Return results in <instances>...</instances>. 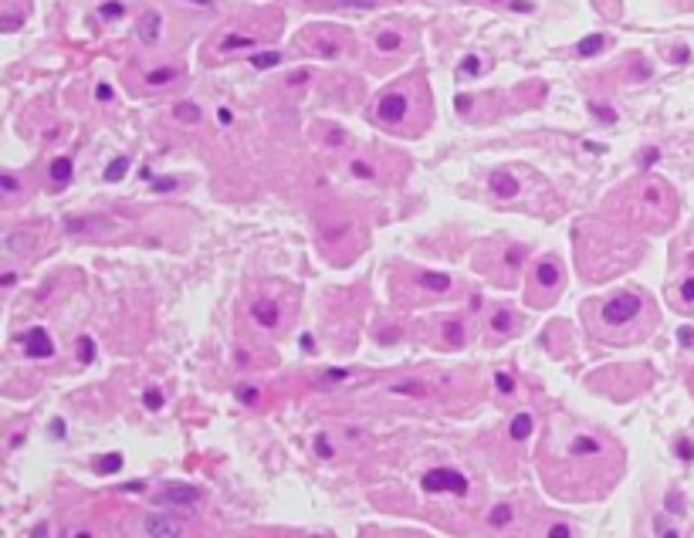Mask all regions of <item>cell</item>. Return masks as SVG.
<instances>
[{"label": "cell", "mask_w": 694, "mask_h": 538, "mask_svg": "<svg viewBox=\"0 0 694 538\" xmlns=\"http://www.w3.org/2000/svg\"><path fill=\"white\" fill-rule=\"evenodd\" d=\"M96 98H98V102H112V88H109V85H98Z\"/></svg>", "instance_id": "obj_41"}, {"label": "cell", "mask_w": 694, "mask_h": 538, "mask_svg": "<svg viewBox=\"0 0 694 538\" xmlns=\"http://www.w3.org/2000/svg\"><path fill=\"white\" fill-rule=\"evenodd\" d=\"M495 383H498L501 393H512V389H515L512 376H508V373H498V376H495Z\"/></svg>", "instance_id": "obj_38"}, {"label": "cell", "mask_w": 694, "mask_h": 538, "mask_svg": "<svg viewBox=\"0 0 694 538\" xmlns=\"http://www.w3.org/2000/svg\"><path fill=\"white\" fill-rule=\"evenodd\" d=\"M31 538H48V528H44V524H38V528H34V535H31Z\"/></svg>", "instance_id": "obj_49"}, {"label": "cell", "mask_w": 694, "mask_h": 538, "mask_svg": "<svg viewBox=\"0 0 694 538\" xmlns=\"http://www.w3.org/2000/svg\"><path fill=\"white\" fill-rule=\"evenodd\" d=\"M640 312H644V298L634 295V291H624V295H613L610 302H603V308H599V322L616 329V325H630Z\"/></svg>", "instance_id": "obj_2"}, {"label": "cell", "mask_w": 694, "mask_h": 538, "mask_svg": "<svg viewBox=\"0 0 694 538\" xmlns=\"http://www.w3.org/2000/svg\"><path fill=\"white\" fill-rule=\"evenodd\" d=\"M512 522H515V508H512V505H505V501H501V505H495V508H491V515H488V524H491V528H508Z\"/></svg>", "instance_id": "obj_15"}, {"label": "cell", "mask_w": 694, "mask_h": 538, "mask_svg": "<svg viewBox=\"0 0 694 538\" xmlns=\"http://www.w3.org/2000/svg\"><path fill=\"white\" fill-rule=\"evenodd\" d=\"M142 403H146L150 410H160V406H163V393H160V389H146V397H142Z\"/></svg>", "instance_id": "obj_34"}, {"label": "cell", "mask_w": 694, "mask_h": 538, "mask_svg": "<svg viewBox=\"0 0 694 538\" xmlns=\"http://www.w3.org/2000/svg\"><path fill=\"white\" fill-rule=\"evenodd\" d=\"M237 400H241V403H254V400H258V389H237Z\"/></svg>", "instance_id": "obj_40"}, {"label": "cell", "mask_w": 694, "mask_h": 538, "mask_svg": "<svg viewBox=\"0 0 694 538\" xmlns=\"http://www.w3.org/2000/svg\"><path fill=\"white\" fill-rule=\"evenodd\" d=\"M21 21H24V11L11 4V7H4V21H0V31H4V34H14V31L21 28Z\"/></svg>", "instance_id": "obj_18"}, {"label": "cell", "mask_w": 694, "mask_h": 538, "mask_svg": "<svg viewBox=\"0 0 694 538\" xmlns=\"http://www.w3.org/2000/svg\"><path fill=\"white\" fill-rule=\"evenodd\" d=\"M454 105H458V112H468V109H471V96H458V102H454Z\"/></svg>", "instance_id": "obj_43"}, {"label": "cell", "mask_w": 694, "mask_h": 538, "mask_svg": "<svg viewBox=\"0 0 694 538\" xmlns=\"http://www.w3.org/2000/svg\"><path fill=\"white\" fill-rule=\"evenodd\" d=\"M680 302H684V308H694V278L680 281Z\"/></svg>", "instance_id": "obj_30"}, {"label": "cell", "mask_w": 694, "mask_h": 538, "mask_svg": "<svg viewBox=\"0 0 694 538\" xmlns=\"http://www.w3.org/2000/svg\"><path fill=\"white\" fill-rule=\"evenodd\" d=\"M177 78H180V68H177V65H156V68H150L142 75V85H146V88H167V85H173Z\"/></svg>", "instance_id": "obj_9"}, {"label": "cell", "mask_w": 694, "mask_h": 538, "mask_svg": "<svg viewBox=\"0 0 694 538\" xmlns=\"http://www.w3.org/2000/svg\"><path fill=\"white\" fill-rule=\"evenodd\" d=\"M125 169H129V160H125V156H119V160H112V163H109V169H105V179H109V183H119V179L125 177Z\"/></svg>", "instance_id": "obj_24"}, {"label": "cell", "mask_w": 694, "mask_h": 538, "mask_svg": "<svg viewBox=\"0 0 694 538\" xmlns=\"http://www.w3.org/2000/svg\"><path fill=\"white\" fill-rule=\"evenodd\" d=\"M680 342L691 345V342H694V329H680Z\"/></svg>", "instance_id": "obj_45"}, {"label": "cell", "mask_w": 694, "mask_h": 538, "mask_svg": "<svg viewBox=\"0 0 694 538\" xmlns=\"http://www.w3.org/2000/svg\"><path fill=\"white\" fill-rule=\"evenodd\" d=\"M139 38L146 44H156V38H160V14H156V11H146V14H142V21H139Z\"/></svg>", "instance_id": "obj_12"}, {"label": "cell", "mask_w": 694, "mask_h": 538, "mask_svg": "<svg viewBox=\"0 0 694 538\" xmlns=\"http://www.w3.org/2000/svg\"><path fill=\"white\" fill-rule=\"evenodd\" d=\"M278 61H281V55H278V51H264V55L251 58V65H254V68H275Z\"/></svg>", "instance_id": "obj_25"}, {"label": "cell", "mask_w": 694, "mask_h": 538, "mask_svg": "<svg viewBox=\"0 0 694 538\" xmlns=\"http://www.w3.org/2000/svg\"><path fill=\"white\" fill-rule=\"evenodd\" d=\"M31 248H34V234H28V231H14V234L7 237V251L11 254H28Z\"/></svg>", "instance_id": "obj_17"}, {"label": "cell", "mask_w": 694, "mask_h": 538, "mask_svg": "<svg viewBox=\"0 0 694 538\" xmlns=\"http://www.w3.org/2000/svg\"><path fill=\"white\" fill-rule=\"evenodd\" d=\"M603 44H607V38H603V34H589V38H583V41H580V48H576V51H580L583 58H589V55H597V51H603Z\"/></svg>", "instance_id": "obj_22"}, {"label": "cell", "mask_w": 694, "mask_h": 538, "mask_svg": "<svg viewBox=\"0 0 694 538\" xmlns=\"http://www.w3.org/2000/svg\"><path fill=\"white\" fill-rule=\"evenodd\" d=\"M173 115H177L180 123H187V125H196V123H200V109H196L194 102H180V105L173 109Z\"/></svg>", "instance_id": "obj_20"}, {"label": "cell", "mask_w": 694, "mask_h": 538, "mask_svg": "<svg viewBox=\"0 0 694 538\" xmlns=\"http://www.w3.org/2000/svg\"><path fill=\"white\" fill-rule=\"evenodd\" d=\"M75 349H78V359H82V362H92V359H96V342H92L88 335H82Z\"/></svg>", "instance_id": "obj_26"}, {"label": "cell", "mask_w": 694, "mask_h": 538, "mask_svg": "<svg viewBox=\"0 0 694 538\" xmlns=\"http://www.w3.org/2000/svg\"><path fill=\"white\" fill-rule=\"evenodd\" d=\"M491 329L495 332H512V315H508V312H495V318H491Z\"/></svg>", "instance_id": "obj_31"}, {"label": "cell", "mask_w": 694, "mask_h": 538, "mask_svg": "<svg viewBox=\"0 0 694 538\" xmlns=\"http://www.w3.org/2000/svg\"><path fill=\"white\" fill-rule=\"evenodd\" d=\"M667 508H671V511H680L684 505H680V497H678V495H667Z\"/></svg>", "instance_id": "obj_44"}, {"label": "cell", "mask_w": 694, "mask_h": 538, "mask_svg": "<svg viewBox=\"0 0 694 538\" xmlns=\"http://www.w3.org/2000/svg\"><path fill=\"white\" fill-rule=\"evenodd\" d=\"M420 285H424L427 291H447V288H451V278L427 271V275H420Z\"/></svg>", "instance_id": "obj_21"}, {"label": "cell", "mask_w": 694, "mask_h": 538, "mask_svg": "<svg viewBox=\"0 0 694 538\" xmlns=\"http://www.w3.org/2000/svg\"><path fill=\"white\" fill-rule=\"evenodd\" d=\"M0 187H4V194H14V190H17V179H14V177H4V179H0Z\"/></svg>", "instance_id": "obj_42"}, {"label": "cell", "mask_w": 694, "mask_h": 538, "mask_svg": "<svg viewBox=\"0 0 694 538\" xmlns=\"http://www.w3.org/2000/svg\"><path fill=\"white\" fill-rule=\"evenodd\" d=\"M549 538H572L570 524H552V528H549Z\"/></svg>", "instance_id": "obj_39"}, {"label": "cell", "mask_w": 694, "mask_h": 538, "mask_svg": "<svg viewBox=\"0 0 694 538\" xmlns=\"http://www.w3.org/2000/svg\"><path fill=\"white\" fill-rule=\"evenodd\" d=\"M142 528H146V535L150 538H180L183 535V524L173 518V515H146V522H142Z\"/></svg>", "instance_id": "obj_6"}, {"label": "cell", "mask_w": 694, "mask_h": 538, "mask_svg": "<svg viewBox=\"0 0 694 538\" xmlns=\"http://www.w3.org/2000/svg\"><path fill=\"white\" fill-rule=\"evenodd\" d=\"M678 454H680V460H694V443L678 441Z\"/></svg>", "instance_id": "obj_36"}, {"label": "cell", "mask_w": 694, "mask_h": 538, "mask_svg": "<svg viewBox=\"0 0 694 538\" xmlns=\"http://www.w3.org/2000/svg\"><path fill=\"white\" fill-rule=\"evenodd\" d=\"M98 14H102V21H119V17H123V4L109 0V4H102V7H98Z\"/></svg>", "instance_id": "obj_29"}, {"label": "cell", "mask_w": 694, "mask_h": 538, "mask_svg": "<svg viewBox=\"0 0 694 538\" xmlns=\"http://www.w3.org/2000/svg\"><path fill=\"white\" fill-rule=\"evenodd\" d=\"M488 187L495 190V196H505V200L518 194V179H515L508 169H495V173L488 177Z\"/></svg>", "instance_id": "obj_10"}, {"label": "cell", "mask_w": 694, "mask_h": 538, "mask_svg": "<svg viewBox=\"0 0 694 538\" xmlns=\"http://www.w3.org/2000/svg\"><path fill=\"white\" fill-rule=\"evenodd\" d=\"M24 352H28V359H48L55 356V342H51V335L38 325V329H31L28 335H24Z\"/></svg>", "instance_id": "obj_7"}, {"label": "cell", "mask_w": 694, "mask_h": 538, "mask_svg": "<svg viewBox=\"0 0 694 538\" xmlns=\"http://www.w3.org/2000/svg\"><path fill=\"white\" fill-rule=\"evenodd\" d=\"M51 433H55V437H65V424L55 420V424H51Z\"/></svg>", "instance_id": "obj_46"}, {"label": "cell", "mask_w": 694, "mask_h": 538, "mask_svg": "<svg viewBox=\"0 0 694 538\" xmlns=\"http://www.w3.org/2000/svg\"><path fill=\"white\" fill-rule=\"evenodd\" d=\"M640 160H644V163H653V160H657V150H647L644 156H640Z\"/></svg>", "instance_id": "obj_48"}, {"label": "cell", "mask_w": 694, "mask_h": 538, "mask_svg": "<svg viewBox=\"0 0 694 538\" xmlns=\"http://www.w3.org/2000/svg\"><path fill=\"white\" fill-rule=\"evenodd\" d=\"M196 4H210V0H196Z\"/></svg>", "instance_id": "obj_52"}, {"label": "cell", "mask_w": 694, "mask_h": 538, "mask_svg": "<svg viewBox=\"0 0 694 538\" xmlns=\"http://www.w3.org/2000/svg\"><path fill=\"white\" fill-rule=\"evenodd\" d=\"M461 75H468V78L481 75V58H478V55H468V58H464V61H461Z\"/></svg>", "instance_id": "obj_28"}, {"label": "cell", "mask_w": 694, "mask_h": 538, "mask_svg": "<svg viewBox=\"0 0 694 538\" xmlns=\"http://www.w3.org/2000/svg\"><path fill=\"white\" fill-rule=\"evenodd\" d=\"M508 430H512L515 441H528V437H532V430H535V420H532L528 414H515L512 427Z\"/></svg>", "instance_id": "obj_16"}, {"label": "cell", "mask_w": 694, "mask_h": 538, "mask_svg": "<svg viewBox=\"0 0 694 538\" xmlns=\"http://www.w3.org/2000/svg\"><path fill=\"white\" fill-rule=\"evenodd\" d=\"M180 187V179H173V177H167V179H153V190L156 194H173Z\"/></svg>", "instance_id": "obj_32"}, {"label": "cell", "mask_w": 694, "mask_h": 538, "mask_svg": "<svg viewBox=\"0 0 694 538\" xmlns=\"http://www.w3.org/2000/svg\"><path fill=\"white\" fill-rule=\"evenodd\" d=\"M352 169V177H360V179H373V166L370 163H362V160H356V163L349 166Z\"/></svg>", "instance_id": "obj_33"}, {"label": "cell", "mask_w": 694, "mask_h": 538, "mask_svg": "<svg viewBox=\"0 0 694 538\" xmlns=\"http://www.w3.org/2000/svg\"><path fill=\"white\" fill-rule=\"evenodd\" d=\"M393 393H410V397H424L420 383H397V387H393Z\"/></svg>", "instance_id": "obj_35"}, {"label": "cell", "mask_w": 694, "mask_h": 538, "mask_svg": "<svg viewBox=\"0 0 694 538\" xmlns=\"http://www.w3.org/2000/svg\"><path fill=\"white\" fill-rule=\"evenodd\" d=\"M14 281H17V275H14V271H7V275H4V288H11Z\"/></svg>", "instance_id": "obj_47"}, {"label": "cell", "mask_w": 694, "mask_h": 538, "mask_svg": "<svg viewBox=\"0 0 694 538\" xmlns=\"http://www.w3.org/2000/svg\"><path fill=\"white\" fill-rule=\"evenodd\" d=\"M420 85V78L416 82H400V85H393L389 92H383V96L376 98V105H373V119L379 125H387V129H406V119H410V112H414V88Z\"/></svg>", "instance_id": "obj_1"}, {"label": "cell", "mask_w": 694, "mask_h": 538, "mask_svg": "<svg viewBox=\"0 0 694 538\" xmlns=\"http://www.w3.org/2000/svg\"><path fill=\"white\" fill-rule=\"evenodd\" d=\"M315 454H319V457H333V443L325 441V437H315Z\"/></svg>", "instance_id": "obj_37"}, {"label": "cell", "mask_w": 694, "mask_h": 538, "mask_svg": "<svg viewBox=\"0 0 694 538\" xmlns=\"http://www.w3.org/2000/svg\"><path fill=\"white\" fill-rule=\"evenodd\" d=\"M342 34L339 31H308L306 34V48L308 51H315V55H325V58H335L342 55Z\"/></svg>", "instance_id": "obj_4"}, {"label": "cell", "mask_w": 694, "mask_h": 538, "mask_svg": "<svg viewBox=\"0 0 694 538\" xmlns=\"http://www.w3.org/2000/svg\"><path fill=\"white\" fill-rule=\"evenodd\" d=\"M200 491L190 488V484H167L163 495H160V505H169V508H194L200 505Z\"/></svg>", "instance_id": "obj_5"}, {"label": "cell", "mask_w": 694, "mask_h": 538, "mask_svg": "<svg viewBox=\"0 0 694 538\" xmlns=\"http://www.w3.org/2000/svg\"><path fill=\"white\" fill-rule=\"evenodd\" d=\"M376 48H379L383 55H393V51L403 48V34L400 31H379V34H376Z\"/></svg>", "instance_id": "obj_14"}, {"label": "cell", "mask_w": 694, "mask_h": 538, "mask_svg": "<svg viewBox=\"0 0 694 538\" xmlns=\"http://www.w3.org/2000/svg\"><path fill=\"white\" fill-rule=\"evenodd\" d=\"M258 44V34H244V31H227L221 41H217V51L221 55H231V51H248Z\"/></svg>", "instance_id": "obj_8"}, {"label": "cell", "mask_w": 694, "mask_h": 538, "mask_svg": "<svg viewBox=\"0 0 694 538\" xmlns=\"http://www.w3.org/2000/svg\"><path fill=\"white\" fill-rule=\"evenodd\" d=\"M96 470H98V474H115V470H123V454L98 457V460H96Z\"/></svg>", "instance_id": "obj_23"}, {"label": "cell", "mask_w": 694, "mask_h": 538, "mask_svg": "<svg viewBox=\"0 0 694 538\" xmlns=\"http://www.w3.org/2000/svg\"><path fill=\"white\" fill-rule=\"evenodd\" d=\"M444 335H447V342L451 345H461L464 342V325H461V322H447Z\"/></svg>", "instance_id": "obj_27"}, {"label": "cell", "mask_w": 694, "mask_h": 538, "mask_svg": "<svg viewBox=\"0 0 694 538\" xmlns=\"http://www.w3.org/2000/svg\"><path fill=\"white\" fill-rule=\"evenodd\" d=\"M664 538H678V532H664Z\"/></svg>", "instance_id": "obj_51"}, {"label": "cell", "mask_w": 694, "mask_h": 538, "mask_svg": "<svg viewBox=\"0 0 694 538\" xmlns=\"http://www.w3.org/2000/svg\"><path fill=\"white\" fill-rule=\"evenodd\" d=\"M251 315H254V322H258V325H264V329H275L278 318H281V315H278V308L271 302H254V305H251Z\"/></svg>", "instance_id": "obj_11"}, {"label": "cell", "mask_w": 694, "mask_h": 538, "mask_svg": "<svg viewBox=\"0 0 694 538\" xmlns=\"http://www.w3.org/2000/svg\"><path fill=\"white\" fill-rule=\"evenodd\" d=\"M51 179H55V187H65L71 179V160L68 156H58L55 163H51Z\"/></svg>", "instance_id": "obj_19"}, {"label": "cell", "mask_w": 694, "mask_h": 538, "mask_svg": "<svg viewBox=\"0 0 694 538\" xmlns=\"http://www.w3.org/2000/svg\"><path fill=\"white\" fill-rule=\"evenodd\" d=\"M71 538H92V535H88V532H75Z\"/></svg>", "instance_id": "obj_50"}, {"label": "cell", "mask_w": 694, "mask_h": 538, "mask_svg": "<svg viewBox=\"0 0 694 538\" xmlns=\"http://www.w3.org/2000/svg\"><path fill=\"white\" fill-rule=\"evenodd\" d=\"M559 278H562V271H559V264L555 261H542L539 268H535V281H539L542 288H555Z\"/></svg>", "instance_id": "obj_13"}, {"label": "cell", "mask_w": 694, "mask_h": 538, "mask_svg": "<svg viewBox=\"0 0 694 538\" xmlns=\"http://www.w3.org/2000/svg\"><path fill=\"white\" fill-rule=\"evenodd\" d=\"M424 491L427 495H464L468 491V478L454 468H434L424 474Z\"/></svg>", "instance_id": "obj_3"}]
</instances>
